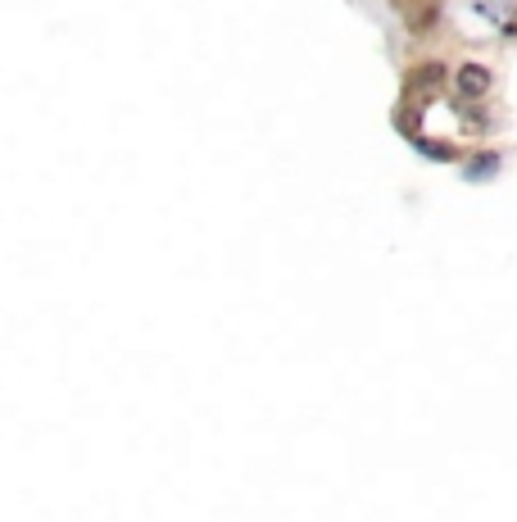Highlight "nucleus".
I'll return each instance as SVG.
<instances>
[{
  "label": "nucleus",
  "mask_w": 517,
  "mask_h": 522,
  "mask_svg": "<svg viewBox=\"0 0 517 522\" xmlns=\"http://www.w3.org/2000/svg\"><path fill=\"white\" fill-rule=\"evenodd\" d=\"M440 82H445V69H440V64H422V69H413V78H409V96L431 100L440 91Z\"/></svg>",
  "instance_id": "obj_1"
},
{
  "label": "nucleus",
  "mask_w": 517,
  "mask_h": 522,
  "mask_svg": "<svg viewBox=\"0 0 517 522\" xmlns=\"http://www.w3.org/2000/svg\"><path fill=\"white\" fill-rule=\"evenodd\" d=\"M459 91H463V96H486V91H490V73L481 69V64H463V69H459Z\"/></svg>",
  "instance_id": "obj_2"
},
{
  "label": "nucleus",
  "mask_w": 517,
  "mask_h": 522,
  "mask_svg": "<svg viewBox=\"0 0 517 522\" xmlns=\"http://www.w3.org/2000/svg\"><path fill=\"white\" fill-rule=\"evenodd\" d=\"M490 168H495V155H486V159H477V168H472V173H477V178H486Z\"/></svg>",
  "instance_id": "obj_3"
}]
</instances>
